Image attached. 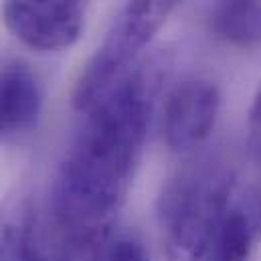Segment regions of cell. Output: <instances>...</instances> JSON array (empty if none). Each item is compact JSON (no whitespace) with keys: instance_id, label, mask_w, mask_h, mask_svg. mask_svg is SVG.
Returning a JSON list of instances; mask_svg holds the SVG:
<instances>
[{"instance_id":"obj_1","label":"cell","mask_w":261,"mask_h":261,"mask_svg":"<svg viewBox=\"0 0 261 261\" xmlns=\"http://www.w3.org/2000/svg\"><path fill=\"white\" fill-rule=\"evenodd\" d=\"M164 63L146 61L108 89L71 140L51 187V223L69 251L103 245L134 182Z\"/></svg>"},{"instance_id":"obj_2","label":"cell","mask_w":261,"mask_h":261,"mask_svg":"<svg viewBox=\"0 0 261 261\" xmlns=\"http://www.w3.org/2000/svg\"><path fill=\"white\" fill-rule=\"evenodd\" d=\"M233 170L213 158L180 170L162 187L156 219L166 261H204L233 208Z\"/></svg>"},{"instance_id":"obj_3","label":"cell","mask_w":261,"mask_h":261,"mask_svg":"<svg viewBox=\"0 0 261 261\" xmlns=\"http://www.w3.org/2000/svg\"><path fill=\"white\" fill-rule=\"evenodd\" d=\"M180 0H126L116 14L103 43L81 71L73 89V108L89 110L112 89L164 27Z\"/></svg>"},{"instance_id":"obj_4","label":"cell","mask_w":261,"mask_h":261,"mask_svg":"<svg viewBox=\"0 0 261 261\" xmlns=\"http://www.w3.org/2000/svg\"><path fill=\"white\" fill-rule=\"evenodd\" d=\"M2 20L10 35L39 53L73 47L85 24V0H4Z\"/></svg>"},{"instance_id":"obj_5","label":"cell","mask_w":261,"mask_h":261,"mask_svg":"<svg viewBox=\"0 0 261 261\" xmlns=\"http://www.w3.org/2000/svg\"><path fill=\"white\" fill-rule=\"evenodd\" d=\"M221 112V91L215 81L191 77L178 83L166 97L162 134L172 152L198 148L215 128Z\"/></svg>"},{"instance_id":"obj_6","label":"cell","mask_w":261,"mask_h":261,"mask_svg":"<svg viewBox=\"0 0 261 261\" xmlns=\"http://www.w3.org/2000/svg\"><path fill=\"white\" fill-rule=\"evenodd\" d=\"M67 245L33 198H10L0 211V261H67ZM69 251V249H67Z\"/></svg>"},{"instance_id":"obj_7","label":"cell","mask_w":261,"mask_h":261,"mask_svg":"<svg viewBox=\"0 0 261 261\" xmlns=\"http://www.w3.org/2000/svg\"><path fill=\"white\" fill-rule=\"evenodd\" d=\"M43 112V87L37 73L20 59L0 65V138L31 132Z\"/></svg>"},{"instance_id":"obj_8","label":"cell","mask_w":261,"mask_h":261,"mask_svg":"<svg viewBox=\"0 0 261 261\" xmlns=\"http://www.w3.org/2000/svg\"><path fill=\"white\" fill-rule=\"evenodd\" d=\"M208 27L215 39L235 49L261 45V0H215Z\"/></svg>"},{"instance_id":"obj_9","label":"cell","mask_w":261,"mask_h":261,"mask_svg":"<svg viewBox=\"0 0 261 261\" xmlns=\"http://www.w3.org/2000/svg\"><path fill=\"white\" fill-rule=\"evenodd\" d=\"M255 227L253 213L233 206L219 227L204 261H249Z\"/></svg>"},{"instance_id":"obj_10","label":"cell","mask_w":261,"mask_h":261,"mask_svg":"<svg viewBox=\"0 0 261 261\" xmlns=\"http://www.w3.org/2000/svg\"><path fill=\"white\" fill-rule=\"evenodd\" d=\"M97 261H150V257L138 239L122 235L101 245Z\"/></svg>"},{"instance_id":"obj_11","label":"cell","mask_w":261,"mask_h":261,"mask_svg":"<svg viewBox=\"0 0 261 261\" xmlns=\"http://www.w3.org/2000/svg\"><path fill=\"white\" fill-rule=\"evenodd\" d=\"M247 132H249V148L251 154L261 162V85L253 97L251 110H249V122H247Z\"/></svg>"},{"instance_id":"obj_12","label":"cell","mask_w":261,"mask_h":261,"mask_svg":"<svg viewBox=\"0 0 261 261\" xmlns=\"http://www.w3.org/2000/svg\"><path fill=\"white\" fill-rule=\"evenodd\" d=\"M253 217H255V223L261 227V200H259V204H257V208H255V213H253Z\"/></svg>"}]
</instances>
